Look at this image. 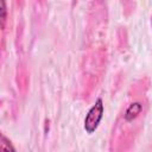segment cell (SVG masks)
I'll list each match as a JSON object with an SVG mask.
<instances>
[{"label": "cell", "instance_id": "6da1fadb", "mask_svg": "<svg viewBox=\"0 0 152 152\" xmlns=\"http://www.w3.org/2000/svg\"><path fill=\"white\" fill-rule=\"evenodd\" d=\"M147 81L140 80L129 90L126 103L115 121L110 138V150H128L138 135L147 110Z\"/></svg>", "mask_w": 152, "mask_h": 152}, {"label": "cell", "instance_id": "7a4b0ae2", "mask_svg": "<svg viewBox=\"0 0 152 152\" xmlns=\"http://www.w3.org/2000/svg\"><path fill=\"white\" fill-rule=\"evenodd\" d=\"M103 110H104L103 102H102L101 99H97L95 104L89 109V112H88V114L86 115V119H84V129L88 133H93L97 128V126H99V124L102 119Z\"/></svg>", "mask_w": 152, "mask_h": 152}, {"label": "cell", "instance_id": "3957f363", "mask_svg": "<svg viewBox=\"0 0 152 152\" xmlns=\"http://www.w3.org/2000/svg\"><path fill=\"white\" fill-rule=\"evenodd\" d=\"M0 150L1 151H14V147L10 144V141L7 140V138L1 134V142H0Z\"/></svg>", "mask_w": 152, "mask_h": 152}, {"label": "cell", "instance_id": "277c9868", "mask_svg": "<svg viewBox=\"0 0 152 152\" xmlns=\"http://www.w3.org/2000/svg\"><path fill=\"white\" fill-rule=\"evenodd\" d=\"M6 1L1 0V26L2 28L5 27V21H6Z\"/></svg>", "mask_w": 152, "mask_h": 152}]
</instances>
